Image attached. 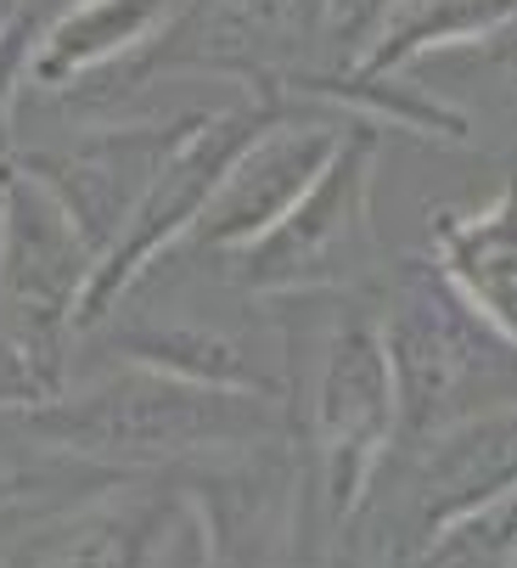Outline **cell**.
<instances>
[{
    "label": "cell",
    "instance_id": "6da1fadb",
    "mask_svg": "<svg viewBox=\"0 0 517 568\" xmlns=\"http://www.w3.org/2000/svg\"><path fill=\"white\" fill-rule=\"evenodd\" d=\"M12 417L40 445L130 478L181 473L293 439V423L276 399L186 383L152 366H102L91 383H68L40 405H18Z\"/></svg>",
    "mask_w": 517,
    "mask_h": 568
},
{
    "label": "cell",
    "instance_id": "7a4b0ae2",
    "mask_svg": "<svg viewBox=\"0 0 517 568\" xmlns=\"http://www.w3.org/2000/svg\"><path fill=\"white\" fill-rule=\"evenodd\" d=\"M377 333L394 377V445H422L511 405V333L450 293L427 260L399 271Z\"/></svg>",
    "mask_w": 517,
    "mask_h": 568
},
{
    "label": "cell",
    "instance_id": "3957f363",
    "mask_svg": "<svg viewBox=\"0 0 517 568\" xmlns=\"http://www.w3.org/2000/svg\"><path fill=\"white\" fill-rule=\"evenodd\" d=\"M372 181H377V130L349 124L326 158L315 186L231 260H192L247 298H304L337 293L372 265Z\"/></svg>",
    "mask_w": 517,
    "mask_h": 568
},
{
    "label": "cell",
    "instance_id": "277c9868",
    "mask_svg": "<svg viewBox=\"0 0 517 568\" xmlns=\"http://www.w3.org/2000/svg\"><path fill=\"white\" fill-rule=\"evenodd\" d=\"M0 568H209V529L175 478L146 473L0 546Z\"/></svg>",
    "mask_w": 517,
    "mask_h": 568
},
{
    "label": "cell",
    "instance_id": "5b68a950",
    "mask_svg": "<svg viewBox=\"0 0 517 568\" xmlns=\"http://www.w3.org/2000/svg\"><path fill=\"white\" fill-rule=\"evenodd\" d=\"M343 130H349V119H337L332 108H315V102L282 91L276 113L242 141V152L220 175L214 197L203 203L197 225L186 231L181 248H169V254L175 260H231V254H242L247 242H258L315 186V175L337 152Z\"/></svg>",
    "mask_w": 517,
    "mask_h": 568
},
{
    "label": "cell",
    "instance_id": "8992f818",
    "mask_svg": "<svg viewBox=\"0 0 517 568\" xmlns=\"http://www.w3.org/2000/svg\"><path fill=\"white\" fill-rule=\"evenodd\" d=\"M97 254L68 209L23 164H0V298L29 327L73 338L79 298L91 287Z\"/></svg>",
    "mask_w": 517,
    "mask_h": 568
},
{
    "label": "cell",
    "instance_id": "52a82bcc",
    "mask_svg": "<svg viewBox=\"0 0 517 568\" xmlns=\"http://www.w3.org/2000/svg\"><path fill=\"white\" fill-rule=\"evenodd\" d=\"M169 12H175V0H62L29 34L18 102H62L119 73L158 40Z\"/></svg>",
    "mask_w": 517,
    "mask_h": 568
},
{
    "label": "cell",
    "instance_id": "ba28073f",
    "mask_svg": "<svg viewBox=\"0 0 517 568\" xmlns=\"http://www.w3.org/2000/svg\"><path fill=\"white\" fill-rule=\"evenodd\" d=\"M119 478H130V473H108L68 450H51L34 434H23V423L12 412H0V546H12L18 535L40 529L45 518L113 490Z\"/></svg>",
    "mask_w": 517,
    "mask_h": 568
},
{
    "label": "cell",
    "instance_id": "9c48e42d",
    "mask_svg": "<svg viewBox=\"0 0 517 568\" xmlns=\"http://www.w3.org/2000/svg\"><path fill=\"white\" fill-rule=\"evenodd\" d=\"M427 265H434L439 282L450 293H462L484 321L511 333V220H506V197L445 214L434 225V254H427Z\"/></svg>",
    "mask_w": 517,
    "mask_h": 568
},
{
    "label": "cell",
    "instance_id": "30bf717a",
    "mask_svg": "<svg viewBox=\"0 0 517 568\" xmlns=\"http://www.w3.org/2000/svg\"><path fill=\"white\" fill-rule=\"evenodd\" d=\"M506 23H511V0H405L394 12V23L377 34V45L349 73H361V79L394 73V68H410L422 57H439L445 45L489 40L495 29L506 34Z\"/></svg>",
    "mask_w": 517,
    "mask_h": 568
},
{
    "label": "cell",
    "instance_id": "8fae6325",
    "mask_svg": "<svg viewBox=\"0 0 517 568\" xmlns=\"http://www.w3.org/2000/svg\"><path fill=\"white\" fill-rule=\"evenodd\" d=\"M73 383V349L57 333H40L0 298V412L40 405Z\"/></svg>",
    "mask_w": 517,
    "mask_h": 568
},
{
    "label": "cell",
    "instance_id": "7c38bea8",
    "mask_svg": "<svg viewBox=\"0 0 517 568\" xmlns=\"http://www.w3.org/2000/svg\"><path fill=\"white\" fill-rule=\"evenodd\" d=\"M399 7L405 0H321V29H326V45H332L326 73H349L377 45V34L394 23Z\"/></svg>",
    "mask_w": 517,
    "mask_h": 568
},
{
    "label": "cell",
    "instance_id": "4fadbf2b",
    "mask_svg": "<svg viewBox=\"0 0 517 568\" xmlns=\"http://www.w3.org/2000/svg\"><path fill=\"white\" fill-rule=\"evenodd\" d=\"M34 23H40V12H23L0 34V164L12 158V141H18V79H23V51H29Z\"/></svg>",
    "mask_w": 517,
    "mask_h": 568
}]
</instances>
